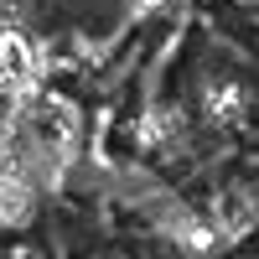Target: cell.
<instances>
[{
  "label": "cell",
  "instance_id": "1",
  "mask_svg": "<svg viewBox=\"0 0 259 259\" xmlns=\"http://www.w3.org/2000/svg\"><path fill=\"white\" fill-rule=\"evenodd\" d=\"M31 68H36V57L26 47V36L6 31V36H0V78H6V83H26Z\"/></svg>",
  "mask_w": 259,
  "mask_h": 259
}]
</instances>
